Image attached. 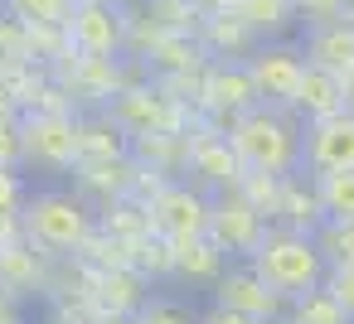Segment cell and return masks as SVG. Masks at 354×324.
<instances>
[{"label": "cell", "instance_id": "obj_5", "mask_svg": "<svg viewBox=\"0 0 354 324\" xmlns=\"http://www.w3.org/2000/svg\"><path fill=\"white\" fill-rule=\"evenodd\" d=\"M252 107H262V102H257V88L248 78V63L243 59H209L199 73V88H194V112L204 121L233 126Z\"/></svg>", "mask_w": 354, "mask_h": 324}, {"label": "cell", "instance_id": "obj_23", "mask_svg": "<svg viewBox=\"0 0 354 324\" xmlns=\"http://www.w3.org/2000/svg\"><path fill=\"white\" fill-rule=\"evenodd\" d=\"M199 44H204V54L209 59H248L252 49H257V39L248 34V25L228 10V15H209L204 25H199Z\"/></svg>", "mask_w": 354, "mask_h": 324}, {"label": "cell", "instance_id": "obj_11", "mask_svg": "<svg viewBox=\"0 0 354 324\" xmlns=\"http://www.w3.org/2000/svg\"><path fill=\"white\" fill-rule=\"evenodd\" d=\"M209 295H214V305L238 310V314H248V319H257V324H281V319H286V305H291V300H281V295L252 271V261H233V266L218 276V285H214Z\"/></svg>", "mask_w": 354, "mask_h": 324}, {"label": "cell", "instance_id": "obj_3", "mask_svg": "<svg viewBox=\"0 0 354 324\" xmlns=\"http://www.w3.org/2000/svg\"><path fill=\"white\" fill-rule=\"evenodd\" d=\"M248 261H252V271H257L281 300H296V295H306V290H320L325 276H330V266H325L315 237H310V232L277 227V223L267 227L262 247H257Z\"/></svg>", "mask_w": 354, "mask_h": 324}, {"label": "cell", "instance_id": "obj_42", "mask_svg": "<svg viewBox=\"0 0 354 324\" xmlns=\"http://www.w3.org/2000/svg\"><path fill=\"white\" fill-rule=\"evenodd\" d=\"M93 324H131V319H127V314H102V310H97Z\"/></svg>", "mask_w": 354, "mask_h": 324}, {"label": "cell", "instance_id": "obj_27", "mask_svg": "<svg viewBox=\"0 0 354 324\" xmlns=\"http://www.w3.org/2000/svg\"><path fill=\"white\" fill-rule=\"evenodd\" d=\"M131 324H199V305H194L189 295L156 290V295L141 305V314H136Z\"/></svg>", "mask_w": 354, "mask_h": 324}, {"label": "cell", "instance_id": "obj_40", "mask_svg": "<svg viewBox=\"0 0 354 324\" xmlns=\"http://www.w3.org/2000/svg\"><path fill=\"white\" fill-rule=\"evenodd\" d=\"M25 237V223L20 218H0V247H10V242H20Z\"/></svg>", "mask_w": 354, "mask_h": 324}, {"label": "cell", "instance_id": "obj_13", "mask_svg": "<svg viewBox=\"0 0 354 324\" xmlns=\"http://www.w3.org/2000/svg\"><path fill=\"white\" fill-rule=\"evenodd\" d=\"M354 170V112H339L330 121L306 126V150H301V174H344Z\"/></svg>", "mask_w": 354, "mask_h": 324}, {"label": "cell", "instance_id": "obj_22", "mask_svg": "<svg viewBox=\"0 0 354 324\" xmlns=\"http://www.w3.org/2000/svg\"><path fill=\"white\" fill-rule=\"evenodd\" d=\"M78 145H83V160H122V155H131V136L112 121V112H83L78 117Z\"/></svg>", "mask_w": 354, "mask_h": 324}, {"label": "cell", "instance_id": "obj_38", "mask_svg": "<svg viewBox=\"0 0 354 324\" xmlns=\"http://www.w3.org/2000/svg\"><path fill=\"white\" fill-rule=\"evenodd\" d=\"M0 324H30V305L10 300V295H0Z\"/></svg>", "mask_w": 354, "mask_h": 324}, {"label": "cell", "instance_id": "obj_35", "mask_svg": "<svg viewBox=\"0 0 354 324\" xmlns=\"http://www.w3.org/2000/svg\"><path fill=\"white\" fill-rule=\"evenodd\" d=\"M349 10H354V0H296L301 25H325V20H339Z\"/></svg>", "mask_w": 354, "mask_h": 324}, {"label": "cell", "instance_id": "obj_39", "mask_svg": "<svg viewBox=\"0 0 354 324\" xmlns=\"http://www.w3.org/2000/svg\"><path fill=\"white\" fill-rule=\"evenodd\" d=\"M189 6H194V10L209 20V15H228V10L238 6V0H189Z\"/></svg>", "mask_w": 354, "mask_h": 324}, {"label": "cell", "instance_id": "obj_24", "mask_svg": "<svg viewBox=\"0 0 354 324\" xmlns=\"http://www.w3.org/2000/svg\"><path fill=\"white\" fill-rule=\"evenodd\" d=\"M97 227H102L107 237H122V242H141V237L156 232V227H151V208H146L141 199H117V203L97 208Z\"/></svg>", "mask_w": 354, "mask_h": 324}, {"label": "cell", "instance_id": "obj_41", "mask_svg": "<svg viewBox=\"0 0 354 324\" xmlns=\"http://www.w3.org/2000/svg\"><path fill=\"white\" fill-rule=\"evenodd\" d=\"M10 117H20V102H15V92L0 83V121H10Z\"/></svg>", "mask_w": 354, "mask_h": 324}, {"label": "cell", "instance_id": "obj_33", "mask_svg": "<svg viewBox=\"0 0 354 324\" xmlns=\"http://www.w3.org/2000/svg\"><path fill=\"white\" fill-rule=\"evenodd\" d=\"M30 194H35V184L25 179V170H0V218H20Z\"/></svg>", "mask_w": 354, "mask_h": 324}, {"label": "cell", "instance_id": "obj_37", "mask_svg": "<svg viewBox=\"0 0 354 324\" xmlns=\"http://www.w3.org/2000/svg\"><path fill=\"white\" fill-rule=\"evenodd\" d=\"M199 324H257V319H248V314H238V310H223V305H204L199 310Z\"/></svg>", "mask_w": 354, "mask_h": 324}, {"label": "cell", "instance_id": "obj_25", "mask_svg": "<svg viewBox=\"0 0 354 324\" xmlns=\"http://www.w3.org/2000/svg\"><path fill=\"white\" fill-rule=\"evenodd\" d=\"M6 15L30 30H64L73 20V0H6Z\"/></svg>", "mask_w": 354, "mask_h": 324}, {"label": "cell", "instance_id": "obj_16", "mask_svg": "<svg viewBox=\"0 0 354 324\" xmlns=\"http://www.w3.org/2000/svg\"><path fill=\"white\" fill-rule=\"evenodd\" d=\"M301 49H306V63L330 68V73L344 78L354 68V15H339V20H325V25H306Z\"/></svg>", "mask_w": 354, "mask_h": 324}, {"label": "cell", "instance_id": "obj_4", "mask_svg": "<svg viewBox=\"0 0 354 324\" xmlns=\"http://www.w3.org/2000/svg\"><path fill=\"white\" fill-rule=\"evenodd\" d=\"M25 131V170L39 174H73L83 160L78 145V112H20Z\"/></svg>", "mask_w": 354, "mask_h": 324}, {"label": "cell", "instance_id": "obj_28", "mask_svg": "<svg viewBox=\"0 0 354 324\" xmlns=\"http://www.w3.org/2000/svg\"><path fill=\"white\" fill-rule=\"evenodd\" d=\"M136 271H141L151 285L175 281V242H170V237H160V232L141 237V242H136Z\"/></svg>", "mask_w": 354, "mask_h": 324}, {"label": "cell", "instance_id": "obj_45", "mask_svg": "<svg viewBox=\"0 0 354 324\" xmlns=\"http://www.w3.org/2000/svg\"><path fill=\"white\" fill-rule=\"evenodd\" d=\"M136 6H146V0H136Z\"/></svg>", "mask_w": 354, "mask_h": 324}, {"label": "cell", "instance_id": "obj_8", "mask_svg": "<svg viewBox=\"0 0 354 324\" xmlns=\"http://www.w3.org/2000/svg\"><path fill=\"white\" fill-rule=\"evenodd\" d=\"M127 30L131 10L122 0H93V6H73V20L64 25L68 49L88 59H127Z\"/></svg>", "mask_w": 354, "mask_h": 324}, {"label": "cell", "instance_id": "obj_44", "mask_svg": "<svg viewBox=\"0 0 354 324\" xmlns=\"http://www.w3.org/2000/svg\"><path fill=\"white\" fill-rule=\"evenodd\" d=\"M0 15H6V0H0Z\"/></svg>", "mask_w": 354, "mask_h": 324}, {"label": "cell", "instance_id": "obj_17", "mask_svg": "<svg viewBox=\"0 0 354 324\" xmlns=\"http://www.w3.org/2000/svg\"><path fill=\"white\" fill-rule=\"evenodd\" d=\"M291 112L310 126V121H330V117H339V112H349V102H344V78L339 73H330V68H306V78H301V92H296V102H291Z\"/></svg>", "mask_w": 354, "mask_h": 324}, {"label": "cell", "instance_id": "obj_30", "mask_svg": "<svg viewBox=\"0 0 354 324\" xmlns=\"http://www.w3.org/2000/svg\"><path fill=\"white\" fill-rule=\"evenodd\" d=\"M165 34H199V25H204V15L189 6V0H146L141 6Z\"/></svg>", "mask_w": 354, "mask_h": 324}, {"label": "cell", "instance_id": "obj_6", "mask_svg": "<svg viewBox=\"0 0 354 324\" xmlns=\"http://www.w3.org/2000/svg\"><path fill=\"white\" fill-rule=\"evenodd\" d=\"M243 174H248V165H243V155L233 150V141H228V126H218V121H204L199 117V126L189 131V184H199L209 199L214 194H228V189H238L243 184Z\"/></svg>", "mask_w": 354, "mask_h": 324}, {"label": "cell", "instance_id": "obj_20", "mask_svg": "<svg viewBox=\"0 0 354 324\" xmlns=\"http://www.w3.org/2000/svg\"><path fill=\"white\" fill-rule=\"evenodd\" d=\"M233 15L248 25V34L257 44H272V39H291V30L301 25L296 15V0H238Z\"/></svg>", "mask_w": 354, "mask_h": 324}, {"label": "cell", "instance_id": "obj_1", "mask_svg": "<svg viewBox=\"0 0 354 324\" xmlns=\"http://www.w3.org/2000/svg\"><path fill=\"white\" fill-rule=\"evenodd\" d=\"M233 150L252 174H301V150H306V121L291 107H252L228 126Z\"/></svg>", "mask_w": 354, "mask_h": 324}, {"label": "cell", "instance_id": "obj_31", "mask_svg": "<svg viewBox=\"0 0 354 324\" xmlns=\"http://www.w3.org/2000/svg\"><path fill=\"white\" fill-rule=\"evenodd\" d=\"M315 247L325 256V266H354V223H320L315 227Z\"/></svg>", "mask_w": 354, "mask_h": 324}, {"label": "cell", "instance_id": "obj_12", "mask_svg": "<svg viewBox=\"0 0 354 324\" xmlns=\"http://www.w3.org/2000/svg\"><path fill=\"white\" fill-rule=\"evenodd\" d=\"M54 261L49 252H39L30 237L0 247V295H10L20 305H35V300H49L54 290Z\"/></svg>", "mask_w": 354, "mask_h": 324}, {"label": "cell", "instance_id": "obj_36", "mask_svg": "<svg viewBox=\"0 0 354 324\" xmlns=\"http://www.w3.org/2000/svg\"><path fill=\"white\" fill-rule=\"evenodd\" d=\"M325 290L335 295V305L354 319V266H330V276H325Z\"/></svg>", "mask_w": 354, "mask_h": 324}, {"label": "cell", "instance_id": "obj_7", "mask_svg": "<svg viewBox=\"0 0 354 324\" xmlns=\"http://www.w3.org/2000/svg\"><path fill=\"white\" fill-rule=\"evenodd\" d=\"M248 78L257 88V102L267 107H291L296 92H301V78H306V49L301 39H272V44H257L248 59Z\"/></svg>", "mask_w": 354, "mask_h": 324}, {"label": "cell", "instance_id": "obj_29", "mask_svg": "<svg viewBox=\"0 0 354 324\" xmlns=\"http://www.w3.org/2000/svg\"><path fill=\"white\" fill-rule=\"evenodd\" d=\"M315 194L330 223H354V170L344 174H315Z\"/></svg>", "mask_w": 354, "mask_h": 324}, {"label": "cell", "instance_id": "obj_18", "mask_svg": "<svg viewBox=\"0 0 354 324\" xmlns=\"http://www.w3.org/2000/svg\"><path fill=\"white\" fill-rule=\"evenodd\" d=\"M277 227H291V232H310L325 223V208H320V194H315V179L310 174H286L281 179V199H277Z\"/></svg>", "mask_w": 354, "mask_h": 324}, {"label": "cell", "instance_id": "obj_32", "mask_svg": "<svg viewBox=\"0 0 354 324\" xmlns=\"http://www.w3.org/2000/svg\"><path fill=\"white\" fill-rule=\"evenodd\" d=\"M238 189H243V199H248L267 223L277 218V199H281V179H277V174H252V170H248Z\"/></svg>", "mask_w": 354, "mask_h": 324}, {"label": "cell", "instance_id": "obj_9", "mask_svg": "<svg viewBox=\"0 0 354 324\" xmlns=\"http://www.w3.org/2000/svg\"><path fill=\"white\" fill-rule=\"evenodd\" d=\"M146 208H151V227L160 237H170V242L209 237V208H214V199L199 184H189V179H165Z\"/></svg>", "mask_w": 354, "mask_h": 324}, {"label": "cell", "instance_id": "obj_10", "mask_svg": "<svg viewBox=\"0 0 354 324\" xmlns=\"http://www.w3.org/2000/svg\"><path fill=\"white\" fill-rule=\"evenodd\" d=\"M267 218L243 199V189H228V194H214V208H209V242L228 256V261H248L262 237H267Z\"/></svg>", "mask_w": 354, "mask_h": 324}, {"label": "cell", "instance_id": "obj_15", "mask_svg": "<svg viewBox=\"0 0 354 324\" xmlns=\"http://www.w3.org/2000/svg\"><path fill=\"white\" fill-rule=\"evenodd\" d=\"M136 179H141L136 155H122V160H78V170H73V189L88 203H97V208H107L117 199H136Z\"/></svg>", "mask_w": 354, "mask_h": 324}, {"label": "cell", "instance_id": "obj_14", "mask_svg": "<svg viewBox=\"0 0 354 324\" xmlns=\"http://www.w3.org/2000/svg\"><path fill=\"white\" fill-rule=\"evenodd\" d=\"M151 295H156V285H151L136 266H112V271H93V266H88V300H93V310H102V314H127V319H136Z\"/></svg>", "mask_w": 354, "mask_h": 324}, {"label": "cell", "instance_id": "obj_19", "mask_svg": "<svg viewBox=\"0 0 354 324\" xmlns=\"http://www.w3.org/2000/svg\"><path fill=\"white\" fill-rule=\"evenodd\" d=\"M131 155L141 170H156L160 179H185L189 174V131H160L131 141Z\"/></svg>", "mask_w": 354, "mask_h": 324}, {"label": "cell", "instance_id": "obj_2", "mask_svg": "<svg viewBox=\"0 0 354 324\" xmlns=\"http://www.w3.org/2000/svg\"><path fill=\"white\" fill-rule=\"evenodd\" d=\"M25 237L49 252V256H83V247L93 242L97 232V203H88L73 184H49V189H35L25 213Z\"/></svg>", "mask_w": 354, "mask_h": 324}, {"label": "cell", "instance_id": "obj_26", "mask_svg": "<svg viewBox=\"0 0 354 324\" xmlns=\"http://www.w3.org/2000/svg\"><path fill=\"white\" fill-rule=\"evenodd\" d=\"M281 324H354L339 305H335V295L320 285V290H306V295H296L291 305H286V319Z\"/></svg>", "mask_w": 354, "mask_h": 324}, {"label": "cell", "instance_id": "obj_21", "mask_svg": "<svg viewBox=\"0 0 354 324\" xmlns=\"http://www.w3.org/2000/svg\"><path fill=\"white\" fill-rule=\"evenodd\" d=\"M228 266H233V261H228L209 237L175 242V281H180V285H204V290H214Z\"/></svg>", "mask_w": 354, "mask_h": 324}, {"label": "cell", "instance_id": "obj_43", "mask_svg": "<svg viewBox=\"0 0 354 324\" xmlns=\"http://www.w3.org/2000/svg\"><path fill=\"white\" fill-rule=\"evenodd\" d=\"M344 102H349V112H354V68L344 73Z\"/></svg>", "mask_w": 354, "mask_h": 324}, {"label": "cell", "instance_id": "obj_34", "mask_svg": "<svg viewBox=\"0 0 354 324\" xmlns=\"http://www.w3.org/2000/svg\"><path fill=\"white\" fill-rule=\"evenodd\" d=\"M0 170H25V131H20V117L0 121Z\"/></svg>", "mask_w": 354, "mask_h": 324}]
</instances>
